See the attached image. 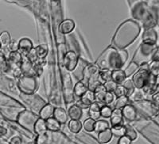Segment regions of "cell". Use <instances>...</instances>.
Segmentation results:
<instances>
[{
    "instance_id": "cell-22",
    "label": "cell",
    "mask_w": 159,
    "mask_h": 144,
    "mask_svg": "<svg viewBox=\"0 0 159 144\" xmlns=\"http://www.w3.org/2000/svg\"><path fill=\"white\" fill-rule=\"evenodd\" d=\"M20 70L22 71V74L23 75H33V63H31L29 60L25 58V60H22L21 66H20Z\"/></svg>"
},
{
    "instance_id": "cell-18",
    "label": "cell",
    "mask_w": 159,
    "mask_h": 144,
    "mask_svg": "<svg viewBox=\"0 0 159 144\" xmlns=\"http://www.w3.org/2000/svg\"><path fill=\"white\" fill-rule=\"evenodd\" d=\"M34 133L37 135H44L46 134L47 132V128H46V124H45V120H42L41 118H38L35 122L34 125Z\"/></svg>"
},
{
    "instance_id": "cell-34",
    "label": "cell",
    "mask_w": 159,
    "mask_h": 144,
    "mask_svg": "<svg viewBox=\"0 0 159 144\" xmlns=\"http://www.w3.org/2000/svg\"><path fill=\"white\" fill-rule=\"evenodd\" d=\"M43 66L44 62L43 60L42 61H38L34 64H33V74L35 77H39L42 75V72H43Z\"/></svg>"
},
{
    "instance_id": "cell-4",
    "label": "cell",
    "mask_w": 159,
    "mask_h": 144,
    "mask_svg": "<svg viewBox=\"0 0 159 144\" xmlns=\"http://www.w3.org/2000/svg\"><path fill=\"white\" fill-rule=\"evenodd\" d=\"M18 87L21 90V92L25 95L33 94L38 87L36 77L33 75L22 74L18 80Z\"/></svg>"
},
{
    "instance_id": "cell-50",
    "label": "cell",
    "mask_w": 159,
    "mask_h": 144,
    "mask_svg": "<svg viewBox=\"0 0 159 144\" xmlns=\"http://www.w3.org/2000/svg\"><path fill=\"white\" fill-rule=\"evenodd\" d=\"M152 61H159V49L158 47L154 51L153 56H152Z\"/></svg>"
},
{
    "instance_id": "cell-32",
    "label": "cell",
    "mask_w": 159,
    "mask_h": 144,
    "mask_svg": "<svg viewBox=\"0 0 159 144\" xmlns=\"http://www.w3.org/2000/svg\"><path fill=\"white\" fill-rule=\"evenodd\" d=\"M122 86H123V88L126 90V97H130L131 96V94H133V92L134 91V90H135L134 84H133L131 80L126 79L123 83Z\"/></svg>"
},
{
    "instance_id": "cell-38",
    "label": "cell",
    "mask_w": 159,
    "mask_h": 144,
    "mask_svg": "<svg viewBox=\"0 0 159 144\" xmlns=\"http://www.w3.org/2000/svg\"><path fill=\"white\" fill-rule=\"evenodd\" d=\"M145 95H146V94L143 92V90H138V89H135L130 97H132V100H133V101H136V102H139V101H142L144 99Z\"/></svg>"
},
{
    "instance_id": "cell-21",
    "label": "cell",
    "mask_w": 159,
    "mask_h": 144,
    "mask_svg": "<svg viewBox=\"0 0 159 144\" xmlns=\"http://www.w3.org/2000/svg\"><path fill=\"white\" fill-rule=\"evenodd\" d=\"M112 137H113V135H112L111 128L106 129L103 131V132L98 133V140L102 144L108 143L112 139Z\"/></svg>"
},
{
    "instance_id": "cell-28",
    "label": "cell",
    "mask_w": 159,
    "mask_h": 144,
    "mask_svg": "<svg viewBox=\"0 0 159 144\" xmlns=\"http://www.w3.org/2000/svg\"><path fill=\"white\" fill-rule=\"evenodd\" d=\"M129 102H130V98L126 97V96L118 97L113 104V108H114V109H122L123 107L129 104Z\"/></svg>"
},
{
    "instance_id": "cell-52",
    "label": "cell",
    "mask_w": 159,
    "mask_h": 144,
    "mask_svg": "<svg viewBox=\"0 0 159 144\" xmlns=\"http://www.w3.org/2000/svg\"><path fill=\"white\" fill-rule=\"evenodd\" d=\"M28 144H36V142H35V141H32V142H30Z\"/></svg>"
},
{
    "instance_id": "cell-10",
    "label": "cell",
    "mask_w": 159,
    "mask_h": 144,
    "mask_svg": "<svg viewBox=\"0 0 159 144\" xmlns=\"http://www.w3.org/2000/svg\"><path fill=\"white\" fill-rule=\"evenodd\" d=\"M111 128H121L124 125V119L122 115L121 109H114L110 117Z\"/></svg>"
},
{
    "instance_id": "cell-9",
    "label": "cell",
    "mask_w": 159,
    "mask_h": 144,
    "mask_svg": "<svg viewBox=\"0 0 159 144\" xmlns=\"http://www.w3.org/2000/svg\"><path fill=\"white\" fill-rule=\"evenodd\" d=\"M96 102L95 101V96H94V92H92L90 90H88L87 92L85 93L81 97H80V100L76 103L78 106L80 108H89V106L92 103Z\"/></svg>"
},
{
    "instance_id": "cell-5",
    "label": "cell",
    "mask_w": 159,
    "mask_h": 144,
    "mask_svg": "<svg viewBox=\"0 0 159 144\" xmlns=\"http://www.w3.org/2000/svg\"><path fill=\"white\" fill-rule=\"evenodd\" d=\"M151 75L147 69H141L135 72L132 77V83L134 84V88L138 90H143L150 81Z\"/></svg>"
},
{
    "instance_id": "cell-12",
    "label": "cell",
    "mask_w": 159,
    "mask_h": 144,
    "mask_svg": "<svg viewBox=\"0 0 159 144\" xmlns=\"http://www.w3.org/2000/svg\"><path fill=\"white\" fill-rule=\"evenodd\" d=\"M121 112L123 119H125L127 121L131 122V121H135L136 117H137V110L134 105L127 104L122 108Z\"/></svg>"
},
{
    "instance_id": "cell-25",
    "label": "cell",
    "mask_w": 159,
    "mask_h": 144,
    "mask_svg": "<svg viewBox=\"0 0 159 144\" xmlns=\"http://www.w3.org/2000/svg\"><path fill=\"white\" fill-rule=\"evenodd\" d=\"M124 128V135L130 139L131 141H134L137 139V132L135 129L130 125V124H127L123 125Z\"/></svg>"
},
{
    "instance_id": "cell-14",
    "label": "cell",
    "mask_w": 159,
    "mask_h": 144,
    "mask_svg": "<svg viewBox=\"0 0 159 144\" xmlns=\"http://www.w3.org/2000/svg\"><path fill=\"white\" fill-rule=\"evenodd\" d=\"M52 117L59 123L60 124H63L68 121L69 116L65 109L63 108H55L53 111V115Z\"/></svg>"
},
{
    "instance_id": "cell-42",
    "label": "cell",
    "mask_w": 159,
    "mask_h": 144,
    "mask_svg": "<svg viewBox=\"0 0 159 144\" xmlns=\"http://www.w3.org/2000/svg\"><path fill=\"white\" fill-rule=\"evenodd\" d=\"M103 87H104L105 90H106V91L109 93L114 92L116 88L117 87V84L115 83L112 80H111V81H108V82H105V83L103 84Z\"/></svg>"
},
{
    "instance_id": "cell-24",
    "label": "cell",
    "mask_w": 159,
    "mask_h": 144,
    "mask_svg": "<svg viewBox=\"0 0 159 144\" xmlns=\"http://www.w3.org/2000/svg\"><path fill=\"white\" fill-rule=\"evenodd\" d=\"M48 47L46 45L41 44L34 48V52L36 54L37 58H38V61H42L46 57L48 54Z\"/></svg>"
},
{
    "instance_id": "cell-39",
    "label": "cell",
    "mask_w": 159,
    "mask_h": 144,
    "mask_svg": "<svg viewBox=\"0 0 159 144\" xmlns=\"http://www.w3.org/2000/svg\"><path fill=\"white\" fill-rule=\"evenodd\" d=\"M138 69H139V66H137L135 63H132L131 62V63L129 64L128 67L126 68V70H124L125 74H126V77L127 78L130 77V76H131L132 74H134V73L137 71Z\"/></svg>"
},
{
    "instance_id": "cell-27",
    "label": "cell",
    "mask_w": 159,
    "mask_h": 144,
    "mask_svg": "<svg viewBox=\"0 0 159 144\" xmlns=\"http://www.w3.org/2000/svg\"><path fill=\"white\" fill-rule=\"evenodd\" d=\"M107 91L103 87V84L97 87L94 91V96H95V101H97L99 103H103V97H104L105 94H106Z\"/></svg>"
},
{
    "instance_id": "cell-49",
    "label": "cell",
    "mask_w": 159,
    "mask_h": 144,
    "mask_svg": "<svg viewBox=\"0 0 159 144\" xmlns=\"http://www.w3.org/2000/svg\"><path fill=\"white\" fill-rule=\"evenodd\" d=\"M153 97H152V104H154V107H156V108H158V93H157V94H154V95H152Z\"/></svg>"
},
{
    "instance_id": "cell-7",
    "label": "cell",
    "mask_w": 159,
    "mask_h": 144,
    "mask_svg": "<svg viewBox=\"0 0 159 144\" xmlns=\"http://www.w3.org/2000/svg\"><path fill=\"white\" fill-rule=\"evenodd\" d=\"M79 62V58L73 51H69L64 57V65L69 71H73L76 68Z\"/></svg>"
},
{
    "instance_id": "cell-26",
    "label": "cell",
    "mask_w": 159,
    "mask_h": 144,
    "mask_svg": "<svg viewBox=\"0 0 159 144\" xmlns=\"http://www.w3.org/2000/svg\"><path fill=\"white\" fill-rule=\"evenodd\" d=\"M45 124H46L47 130H49L50 132H57V131L60 130V128H61V124L53 117H51L49 119L46 120L45 121Z\"/></svg>"
},
{
    "instance_id": "cell-19",
    "label": "cell",
    "mask_w": 159,
    "mask_h": 144,
    "mask_svg": "<svg viewBox=\"0 0 159 144\" xmlns=\"http://www.w3.org/2000/svg\"><path fill=\"white\" fill-rule=\"evenodd\" d=\"M126 79H127V77H126L125 72L122 69L113 70L111 72V80L117 85H122Z\"/></svg>"
},
{
    "instance_id": "cell-30",
    "label": "cell",
    "mask_w": 159,
    "mask_h": 144,
    "mask_svg": "<svg viewBox=\"0 0 159 144\" xmlns=\"http://www.w3.org/2000/svg\"><path fill=\"white\" fill-rule=\"evenodd\" d=\"M69 129L71 132L74 134L79 133L82 129V123L80 121L71 120L69 122Z\"/></svg>"
},
{
    "instance_id": "cell-51",
    "label": "cell",
    "mask_w": 159,
    "mask_h": 144,
    "mask_svg": "<svg viewBox=\"0 0 159 144\" xmlns=\"http://www.w3.org/2000/svg\"><path fill=\"white\" fill-rule=\"evenodd\" d=\"M7 134V129L3 126H0V137H3Z\"/></svg>"
},
{
    "instance_id": "cell-53",
    "label": "cell",
    "mask_w": 159,
    "mask_h": 144,
    "mask_svg": "<svg viewBox=\"0 0 159 144\" xmlns=\"http://www.w3.org/2000/svg\"><path fill=\"white\" fill-rule=\"evenodd\" d=\"M1 48H2V46H1V44H0V49H1Z\"/></svg>"
},
{
    "instance_id": "cell-45",
    "label": "cell",
    "mask_w": 159,
    "mask_h": 144,
    "mask_svg": "<svg viewBox=\"0 0 159 144\" xmlns=\"http://www.w3.org/2000/svg\"><path fill=\"white\" fill-rule=\"evenodd\" d=\"M112 132V135L117 137H121L124 135V128H111Z\"/></svg>"
},
{
    "instance_id": "cell-13",
    "label": "cell",
    "mask_w": 159,
    "mask_h": 144,
    "mask_svg": "<svg viewBox=\"0 0 159 144\" xmlns=\"http://www.w3.org/2000/svg\"><path fill=\"white\" fill-rule=\"evenodd\" d=\"M33 49V43L28 38H22L18 42V52L21 54L27 56L28 53Z\"/></svg>"
},
{
    "instance_id": "cell-2",
    "label": "cell",
    "mask_w": 159,
    "mask_h": 144,
    "mask_svg": "<svg viewBox=\"0 0 159 144\" xmlns=\"http://www.w3.org/2000/svg\"><path fill=\"white\" fill-rule=\"evenodd\" d=\"M141 28L134 21H127L119 25L113 38V44L119 49L129 46L136 40Z\"/></svg>"
},
{
    "instance_id": "cell-48",
    "label": "cell",
    "mask_w": 159,
    "mask_h": 144,
    "mask_svg": "<svg viewBox=\"0 0 159 144\" xmlns=\"http://www.w3.org/2000/svg\"><path fill=\"white\" fill-rule=\"evenodd\" d=\"M9 144H22V140L19 136H14L9 141Z\"/></svg>"
},
{
    "instance_id": "cell-37",
    "label": "cell",
    "mask_w": 159,
    "mask_h": 144,
    "mask_svg": "<svg viewBox=\"0 0 159 144\" xmlns=\"http://www.w3.org/2000/svg\"><path fill=\"white\" fill-rule=\"evenodd\" d=\"M111 70H99V79L105 82H108L111 80Z\"/></svg>"
},
{
    "instance_id": "cell-35",
    "label": "cell",
    "mask_w": 159,
    "mask_h": 144,
    "mask_svg": "<svg viewBox=\"0 0 159 144\" xmlns=\"http://www.w3.org/2000/svg\"><path fill=\"white\" fill-rule=\"evenodd\" d=\"M95 123H96V121L91 119L90 117H89V118H88V119H86L84 121V124H82V127H83L84 129L86 132H94Z\"/></svg>"
},
{
    "instance_id": "cell-23",
    "label": "cell",
    "mask_w": 159,
    "mask_h": 144,
    "mask_svg": "<svg viewBox=\"0 0 159 144\" xmlns=\"http://www.w3.org/2000/svg\"><path fill=\"white\" fill-rule=\"evenodd\" d=\"M89 114L91 119L94 120V121L99 119V117H100V107L97 102L92 103L89 106Z\"/></svg>"
},
{
    "instance_id": "cell-6",
    "label": "cell",
    "mask_w": 159,
    "mask_h": 144,
    "mask_svg": "<svg viewBox=\"0 0 159 144\" xmlns=\"http://www.w3.org/2000/svg\"><path fill=\"white\" fill-rule=\"evenodd\" d=\"M39 117L34 113L25 110L19 114L18 117V121L22 126L26 128H32L34 129V125Z\"/></svg>"
},
{
    "instance_id": "cell-31",
    "label": "cell",
    "mask_w": 159,
    "mask_h": 144,
    "mask_svg": "<svg viewBox=\"0 0 159 144\" xmlns=\"http://www.w3.org/2000/svg\"><path fill=\"white\" fill-rule=\"evenodd\" d=\"M147 70L153 77H158L159 74V61H151L148 64Z\"/></svg>"
},
{
    "instance_id": "cell-11",
    "label": "cell",
    "mask_w": 159,
    "mask_h": 144,
    "mask_svg": "<svg viewBox=\"0 0 159 144\" xmlns=\"http://www.w3.org/2000/svg\"><path fill=\"white\" fill-rule=\"evenodd\" d=\"M22 55L19 52H11L9 55L7 60L10 65V70L11 69H16L20 68L21 63L22 62Z\"/></svg>"
},
{
    "instance_id": "cell-43",
    "label": "cell",
    "mask_w": 159,
    "mask_h": 144,
    "mask_svg": "<svg viewBox=\"0 0 159 144\" xmlns=\"http://www.w3.org/2000/svg\"><path fill=\"white\" fill-rule=\"evenodd\" d=\"M114 94L117 97H121L123 96H126V90L123 88V87L122 85H117V87L115 90Z\"/></svg>"
},
{
    "instance_id": "cell-29",
    "label": "cell",
    "mask_w": 159,
    "mask_h": 144,
    "mask_svg": "<svg viewBox=\"0 0 159 144\" xmlns=\"http://www.w3.org/2000/svg\"><path fill=\"white\" fill-rule=\"evenodd\" d=\"M108 128H111L110 124L108 123V121H105V120H99L95 123L94 132H97V133L103 132V131L108 129Z\"/></svg>"
},
{
    "instance_id": "cell-46",
    "label": "cell",
    "mask_w": 159,
    "mask_h": 144,
    "mask_svg": "<svg viewBox=\"0 0 159 144\" xmlns=\"http://www.w3.org/2000/svg\"><path fill=\"white\" fill-rule=\"evenodd\" d=\"M8 48L11 52H18V42L16 40H11L10 44L8 45Z\"/></svg>"
},
{
    "instance_id": "cell-40",
    "label": "cell",
    "mask_w": 159,
    "mask_h": 144,
    "mask_svg": "<svg viewBox=\"0 0 159 144\" xmlns=\"http://www.w3.org/2000/svg\"><path fill=\"white\" fill-rule=\"evenodd\" d=\"M112 111L113 109L111 108V107L108 106V105H104L100 108V116H103L104 118H110Z\"/></svg>"
},
{
    "instance_id": "cell-47",
    "label": "cell",
    "mask_w": 159,
    "mask_h": 144,
    "mask_svg": "<svg viewBox=\"0 0 159 144\" xmlns=\"http://www.w3.org/2000/svg\"><path fill=\"white\" fill-rule=\"evenodd\" d=\"M132 141L127 136L123 135V136L119 137V140H118L117 144H131Z\"/></svg>"
},
{
    "instance_id": "cell-41",
    "label": "cell",
    "mask_w": 159,
    "mask_h": 144,
    "mask_svg": "<svg viewBox=\"0 0 159 144\" xmlns=\"http://www.w3.org/2000/svg\"><path fill=\"white\" fill-rule=\"evenodd\" d=\"M36 144H50V140L48 136L47 133L44 134V135H38L35 139Z\"/></svg>"
},
{
    "instance_id": "cell-8",
    "label": "cell",
    "mask_w": 159,
    "mask_h": 144,
    "mask_svg": "<svg viewBox=\"0 0 159 144\" xmlns=\"http://www.w3.org/2000/svg\"><path fill=\"white\" fill-rule=\"evenodd\" d=\"M143 43L150 45H156L157 40V31L154 28H149L144 30L142 36Z\"/></svg>"
},
{
    "instance_id": "cell-15",
    "label": "cell",
    "mask_w": 159,
    "mask_h": 144,
    "mask_svg": "<svg viewBox=\"0 0 159 144\" xmlns=\"http://www.w3.org/2000/svg\"><path fill=\"white\" fill-rule=\"evenodd\" d=\"M75 28V22L72 19L64 20L59 25V31L62 34H69Z\"/></svg>"
},
{
    "instance_id": "cell-16",
    "label": "cell",
    "mask_w": 159,
    "mask_h": 144,
    "mask_svg": "<svg viewBox=\"0 0 159 144\" xmlns=\"http://www.w3.org/2000/svg\"><path fill=\"white\" fill-rule=\"evenodd\" d=\"M53 111H54V108H53L52 104H45L39 111V118L46 121V120L52 117Z\"/></svg>"
},
{
    "instance_id": "cell-33",
    "label": "cell",
    "mask_w": 159,
    "mask_h": 144,
    "mask_svg": "<svg viewBox=\"0 0 159 144\" xmlns=\"http://www.w3.org/2000/svg\"><path fill=\"white\" fill-rule=\"evenodd\" d=\"M11 35L7 31H3L0 33V44L3 47H7L11 41Z\"/></svg>"
},
{
    "instance_id": "cell-17",
    "label": "cell",
    "mask_w": 159,
    "mask_h": 144,
    "mask_svg": "<svg viewBox=\"0 0 159 144\" xmlns=\"http://www.w3.org/2000/svg\"><path fill=\"white\" fill-rule=\"evenodd\" d=\"M68 116L71 118V120H76V121H80L83 115V110L80 108L77 104H73L68 111Z\"/></svg>"
},
{
    "instance_id": "cell-44",
    "label": "cell",
    "mask_w": 159,
    "mask_h": 144,
    "mask_svg": "<svg viewBox=\"0 0 159 144\" xmlns=\"http://www.w3.org/2000/svg\"><path fill=\"white\" fill-rule=\"evenodd\" d=\"M113 101H114V94H113V93H106L104 97H103V104H111Z\"/></svg>"
},
{
    "instance_id": "cell-36",
    "label": "cell",
    "mask_w": 159,
    "mask_h": 144,
    "mask_svg": "<svg viewBox=\"0 0 159 144\" xmlns=\"http://www.w3.org/2000/svg\"><path fill=\"white\" fill-rule=\"evenodd\" d=\"M10 70V65L7 59L4 56H0V72L7 73Z\"/></svg>"
},
{
    "instance_id": "cell-20",
    "label": "cell",
    "mask_w": 159,
    "mask_h": 144,
    "mask_svg": "<svg viewBox=\"0 0 159 144\" xmlns=\"http://www.w3.org/2000/svg\"><path fill=\"white\" fill-rule=\"evenodd\" d=\"M87 85L85 84L83 81H79L75 85L74 89H73V95L75 97L80 98L85 93L88 91Z\"/></svg>"
},
{
    "instance_id": "cell-1",
    "label": "cell",
    "mask_w": 159,
    "mask_h": 144,
    "mask_svg": "<svg viewBox=\"0 0 159 144\" xmlns=\"http://www.w3.org/2000/svg\"><path fill=\"white\" fill-rule=\"evenodd\" d=\"M128 52L126 50H117L113 47L107 49L100 55L96 66L99 70H116L121 69L127 62Z\"/></svg>"
},
{
    "instance_id": "cell-3",
    "label": "cell",
    "mask_w": 159,
    "mask_h": 144,
    "mask_svg": "<svg viewBox=\"0 0 159 144\" xmlns=\"http://www.w3.org/2000/svg\"><path fill=\"white\" fill-rule=\"evenodd\" d=\"M157 48V46L156 45H150L142 43L133 56L132 63H135L139 67L141 65H145L150 63L152 61V56Z\"/></svg>"
}]
</instances>
